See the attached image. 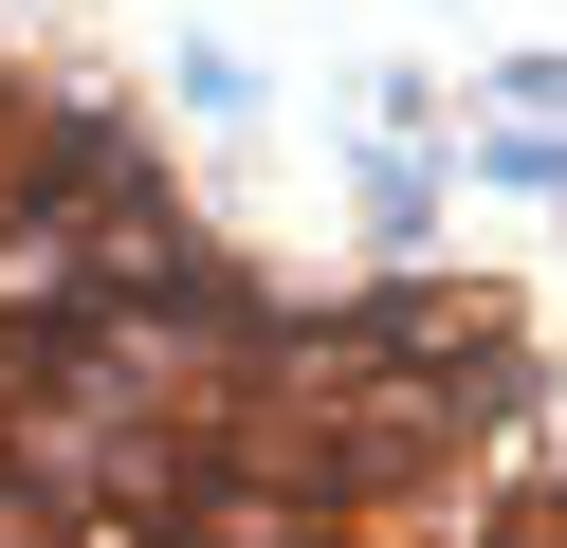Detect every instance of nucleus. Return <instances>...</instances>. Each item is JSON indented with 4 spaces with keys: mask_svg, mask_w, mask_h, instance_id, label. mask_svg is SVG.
Masks as SVG:
<instances>
[{
    "mask_svg": "<svg viewBox=\"0 0 567 548\" xmlns=\"http://www.w3.org/2000/svg\"><path fill=\"white\" fill-rule=\"evenodd\" d=\"M476 183H530V201H567V146H549V128H513V146H494Z\"/></svg>",
    "mask_w": 567,
    "mask_h": 548,
    "instance_id": "obj_1",
    "label": "nucleus"
}]
</instances>
